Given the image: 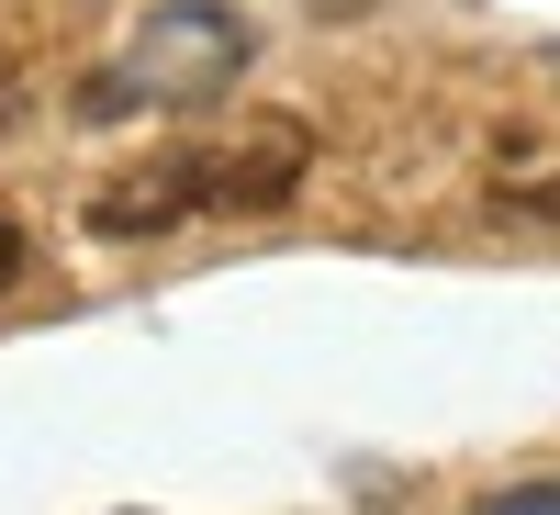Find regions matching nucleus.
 <instances>
[{
  "label": "nucleus",
  "instance_id": "obj_1",
  "mask_svg": "<svg viewBox=\"0 0 560 515\" xmlns=\"http://www.w3.org/2000/svg\"><path fill=\"white\" fill-rule=\"evenodd\" d=\"M303 157H314L303 124H258L236 147H168V157L124 168L113 191L90 202V236H168V224H191V213H269V202H292Z\"/></svg>",
  "mask_w": 560,
  "mask_h": 515
},
{
  "label": "nucleus",
  "instance_id": "obj_2",
  "mask_svg": "<svg viewBox=\"0 0 560 515\" xmlns=\"http://www.w3.org/2000/svg\"><path fill=\"white\" fill-rule=\"evenodd\" d=\"M258 57V34L224 12V0H158L135 45L79 90L90 124H124V113H179V102H213V90H236V68Z\"/></svg>",
  "mask_w": 560,
  "mask_h": 515
},
{
  "label": "nucleus",
  "instance_id": "obj_3",
  "mask_svg": "<svg viewBox=\"0 0 560 515\" xmlns=\"http://www.w3.org/2000/svg\"><path fill=\"white\" fill-rule=\"evenodd\" d=\"M471 515H560V482H516V493H482Z\"/></svg>",
  "mask_w": 560,
  "mask_h": 515
},
{
  "label": "nucleus",
  "instance_id": "obj_4",
  "mask_svg": "<svg viewBox=\"0 0 560 515\" xmlns=\"http://www.w3.org/2000/svg\"><path fill=\"white\" fill-rule=\"evenodd\" d=\"M516 213H538V224H560V179H527V191H516Z\"/></svg>",
  "mask_w": 560,
  "mask_h": 515
},
{
  "label": "nucleus",
  "instance_id": "obj_5",
  "mask_svg": "<svg viewBox=\"0 0 560 515\" xmlns=\"http://www.w3.org/2000/svg\"><path fill=\"white\" fill-rule=\"evenodd\" d=\"M23 269V236H12V224H0V280H12Z\"/></svg>",
  "mask_w": 560,
  "mask_h": 515
}]
</instances>
